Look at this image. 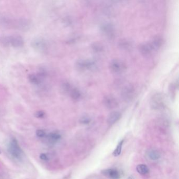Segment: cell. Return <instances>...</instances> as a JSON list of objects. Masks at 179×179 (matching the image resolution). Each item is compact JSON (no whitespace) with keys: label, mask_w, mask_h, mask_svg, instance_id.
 Here are the masks:
<instances>
[{"label":"cell","mask_w":179,"mask_h":179,"mask_svg":"<svg viewBox=\"0 0 179 179\" xmlns=\"http://www.w3.org/2000/svg\"><path fill=\"white\" fill-rule=\"evenodd\" d=\"M178 80L170 84L169 87V93L171 96L173 97L175 96L176 91V90H178Z\"/></svg>","instance_id":"cell-18"},{"label":"cell","mask_w":179,"mask_h":179,"mask_svg":"<svg viewBox=\"0 0 179 179\" xmlns=\"http://www.w3.org/2000/svg\"><path fill=\"white\" fill-rule=\"evenodd\" d=\"M36 136L40 138L44 137L46 135L45 131L43 130H37L36 132Z\"/></svg>","instance_id":"cell-22"},{"label":"cell","mask_w":179,"mask_h":179,"mask_svg":"<svg viewBox=\"0 0 179 179\" xmlns=\"http://www.w3.org/2000/svg\"><path fill=\"white\" fill-rule=\"evenodd\" d=\"M139 50L144 55H148L154 52L149 42L141 44L139 47Z\"/></svg>","instance_id":"cell-12"},{"label":"cell","mask_w":179,"mask_h":179,"mask_svg":"<svg viewBox=\"0 0 179 179\" xmlns=\"http://www.w3.org/2000/svg\"><path fill=\"white\" fill-rule=\"evenodd\" d=\"M0 42L3 45L13 48H20L24 44L23 38L19 35H6L0 38Z\"/></svg>","instance_id":"cell-1"},{"label":"cell","mask_w":179,"mask_h":179,"mask_svg":"<svg viewBox=\"0 0 179 179\" xmlns=\"http://www.w3.org/2000/svg\"><path fill=\"white\" fill-rule=\"evenodd\" d=\"M127 179H135V177L133 176H130Z\"/></svg>","instance_id":"cell-26"},{"label":"cell","mask_w":179,"mask_h":179,"mask_svg":"<svg viewBox=\"0 0 179 179\" xmlns=\"http://www.w3.org/2000/svg\"><path fill=\"white\" fill-rule=\"evenodd\" d=\"M135 91V88L131 85L125 87L121 92V96L123 99L126 101L130 100L134 96Z\"/></svg>","instance_id":"cell-5"},{"label":"cell","mask_w":179,"mask_h":179,"mask_svg":"<svg viewBox=\"0 0 179 179\" xmlns=\"http://www.w3.org/2000/svg\"><path fill=\"white\" fill-rule=\"evenodd\" d=\"M96 67V63L92 60H80L76 63V67L82 70H91Z\"/></svg>","instance_id":"cell-3"},{"label":"cell","mask_w":179,"mask_h":179,"mask_svg":"<svg viewBox=\"0 0 179 179\" xmlns=\"http://www.w3.org/2000/svg\"><path fill=\"white\" fill-rule=\"evenodd\" d=\"M148 156L150 159L153 161H156L159 159L161 156L160 153L155 150H150L147 153Z\"/></svg>","instance_id":"cell-17"},{"label":"cell","mask_w":179,"mask_h":179,"mask_svg":"<svg viewBox=\"0 0 179 179\" xmlns=\"http://www.w3.org/2000/svg\"><path fill=\"white\" fill-rule=\"evenodd\" d=\"M137 171L141 175H147L149 173V169L148 166L144 164H140L136 167Z\"/></svg>","instance_id":"cell-16"},{"label":"cell","mask_w":179,"mask_h":179,"mask_svg":"<svg viewBox=\"0 0 179 179\" xmlns=\"http://www.w3.org/2000/svg\"><path fill=\"white\" fill-rule=\"evenodd\" d=\"M121 117V113L118 111H113L110 113L107 118V123L110 125H113L117 123Z\"/></svg>","instance_id":"cell-11"},{"label":"cell","mask_w":179,"mask_h":179,"mask_svg":"<svg viewBox=\"0 0 179 179\" xmlns=\"http://www.w3.org/2000/svg\"><path fill=\"white\" fill-rule=\"evenodd\" d=\"M103 33L108 36H112L113 34L114 29L112 25L110 24H105L101 27Z\"/></svg>","instance_id":"cell-15"},{"label":"cell","mask_w":179,"mask_h":179,"mask_svg":"<svg viewBox=\"0 0 179 179\" xmlns=\"http://www.w3.org/2000/svg\"><path fill=\"white\" fill-rule=\"evenodd\" d=\"M45 75L44 73H36L30 75L29 80L30 82L35 85H39L43 83Z\"/></svg>","instance_id":"cell-7"},{"label":"cell","mask_w":179,"mask_h":179,"mask_svg":"<svg viewBox=\"0 0 179 179\" xmlns=\"http://www.w3.org/2000/svg\"><path fill=\"white\" fill-rule=\"evenodd\" d=\"M92 48L93 51L96 52H100L103 51V46L99 43H95L93 46Z\"/></svg>","instance_id":"cell-20"},{"label":"cell","mask_w":179,"mask_h":179,"mask_svg":"<svg viewBox=\"0 0 179 179\" xmlns=\"http://www.w3.org/2000/svg\"><path fill=\"white\" fill-rule=\"evenodd\" d=\"M120 46L123 47V48H124L125 49H126V48H129L130 46H131V45H130V43L128 42H126L125 40V41L123 42V43H121Z\"/></svg>","instance_id":"cell-24"},{"label":"cell","mask_w":179,"mask_h":179,"mask_svg":"<svg viewBox=\"0 0 179 179\" xmlns=\"http://www.w3.org/2000/svg\"><path fill=\"white\" fill-rule=\"evenodd\" d=\"M33 43L34 47L36 50H38L39 51L44 52L47 50V45L46 42L43 39L39 38L35 40L34 41V42H33Z\"/></svg>","instance_id":"cell-10"},{"label":"cell","mask_w":179,"mask_h":179,"mask_svg":"<svg viewBox=\"0 0 179 179\" xmlns=\"http://www.w3.org/2000/svg\"><path fill=\"white\" fill-rule=\"evenodd\" d=\"M103 103L109 109H113L118 106L116 99L112 96H107L103 99Z\"/></svg>","instance_id":"cell-9"},{"label":"cell","mask_w":179,"mask_h":179,"mask_svg":"<svg viewBox=\"0 0 179 179\" xmlns=\"http://www.w3.org/2000/svg\"><path fill=\"white\" fill-rule=\"evenodd\" d=\"M8 151L10 155L14 159L17 160H21L23 158V152L16 139L12 138L11 140L7 147Z\"/></svg>","instance_id":"cell-2"},{"label":"cell","mask_w":179,"mask_h":179,"mask_svg":"<svg viewBox=\"0 0 179 179\" xmlns=\"http://www.w3.org/2000/svg\"><path fill=\"white\" fill-rule=\"evenodd\" d=\"M123 143H124V140L123 139L121 140L119 143L118 144L116 148L115 149L113 153V156H118L121 154Z\"/></svg>","instance_id":"cell-19"},{"label":"cell","mask_w":179,"mask_h":179,"mask_svg":"<svg viewBox=\"0 0 179 179\" xmlns=\"http://www.w3.org/2000/svg\"><path fill=\"white\" fill-rule=\"evenodd\" d=\"M40 159L44 161H47L49 159V158L46 154L45 153H41L40 156Z\"/></svg>","instance_id":"cell-25"},{"label":"cell","mask_w":179,"mask_h":179,"mask_svg":"<svg viewBox=\"0 0 179 179\" xmlns=\"http://www.w3.org/2000/svg\"><path fill=\"white\" fill-rule=\"evenodd\" d=\"M1 153V151H0V153Z\"/></svg>","instance_id":"cell-27"},{"label":"cell","mask_w":179,"mask_h":179,"mask_svg":"<svg viewBox=\"0 0 179 179\" xmlns=\"http://www.w3.org/2000/svg\"><path fill=\"white\" fill-rule=\"evenodd\" d=\"M101 173L103 176H106L110 179H119L120 178V174L119 172L115 169H107L103 170Z\"/></svg>","instance_id":"cell-8"},{"label":"cell","mask_w":179,"mask_h":179,"mask_svg":"<svg viewBox=\"0 0 179 179\" xmlns=\"http://www.w3.org/2000/svg\"><path fill=\"white\" fill-rule=\"evenodd\" d=\"M91 121V119L90 117L88 116H84L81 118V119H80V122L81 123H83L84 125H87L90 123V122Z\"/></svg>","instance_id":"cell-21"},{"label":"cell","mask_w":179,"mask_h":179,"mask_svg":"<svg viewBox=\"0 0 179 179\" xmlns=\"http://www.w3.org/2000/svg\"><path fill=\"white\" fill-rule=\"evenodd\" d=\"M125 64L120 60H113L110 64V69L113 73L115 74L122 73L125 70Z\"/></svg>","instance_id":"cell-4"},{"label":"cell","mask_w":179,"mask_h":179,"mask_svg":"<svg viewBox=\"0 0 179 179\" xmlns=\"http://www.w3.org/2000/svg\"><path fill=\"white\" fill-rule=\"evenodd\" d=\"M62 136L60 133H51L46 136L47 141L50 144H55L60 141Z\"/></svg>","instance_id":"cell-13"},{"label":"cell","mask_w":179,"mask_h":179,"mask_svg":"<svg viewBox=\"0 0 179 179\" xmlns=\"http://www.w3.org/2000/svg\"><path fill=\"white\" fill-rule=\"evenodd\" d=\"M45 113L42 111H37L36 113H35V116L38 118H42L45 116Z\"/></svg>","instance_id":"cell-23"},{"label":"cell","mask_w":179,"mask_h":179,"mask_svg":"<svg viewBox=\"0 0 179 179\" xmlns=\"http://www.w3.org/2000/svg\"><path fill=\"white\" fill-rule=\"evenodd\" d=\"M164 97L158 93L153 96L151 98V105L154 108H159L164 106Z\"/></svg>","instance_id":"cell-6"},{"label":"cell","mask_w":179,"mask_h":179,"mask_svg":"<svg viewBox=\"0 0 179 179\" xmlns=\"http://www.w3.org/2000/svg\"><path fill=\"white\" fill-rule=\"evenodd\" d=\"M67 94L69 95L73 99L76 100L80 99L82 97V94L80 90L73 86L70 88Z\"/></svg>","instance_id":"cell-14"}]
</instances>
